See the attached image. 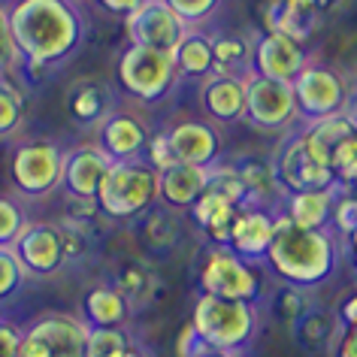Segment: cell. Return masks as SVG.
Here are the masks:
<instances>
[{
    "label": "cell",
    "mask_w": 357,
    "mask_h": 357,
    "mask_svg": "<svg viewBox=\"0 0 357 357\" xmlns=\"http://www.w3.org/2000/svg\"><path fill=\"white\" fill-rule=\"evenodd\" d=\"M10 24L24 67L43 73L82 46L85 15L76 0H15Z\"/></svg>",
    "instance_id": "1"
},
{
    "label": "cell",
    "mask_w": 357,
    "mask_h": 357,
    "mask_svg": "<svg viewBox=\"0 0 357 357\" xmlns=\"http://www.w3.org/2000/svg\"><path fill=\"white\" fill-rule=\"evenodd\" d=\"M339 261V243L333 230L297 227L288 215H275V239L266 255V264L288 284L312 288L330 279Z\"/></svg>",
    "instance_id": "2"
},
{
    "label": "cell",
    "mask_w": 357,
    "mask_h": 357,
    "mask_svg": "<svg viewBox=\"0 0 357 357\" xmlns=\"http://www.w3.org/2000/svg\"><path fill=\"white\" fill-rule=\"evenodd\" d=\"M160 200V173L149 160L112 164L97 194V209L106 218H137Z\"/></svg>",
    "instance_id": "3"
},
{
    "label": "cell",
    "mask_w": 357,
    "mask_h": 357,
    "mask_svg": "<svg viewBox=\"0 0 357 357\" xmlns=\"http://www.w3.org/2000/svg\"><path fill=\"white\" fill-rule=\"evenodd\" d=\"M191 324L206 345L221 348V351H239L243 345L252 342L257 330V312L255 303L200 294L194 300Z\"/></svg>",
    "instance_id": "4"
},
{
    "label": "cell",
    "mask_w": 357,
    "mask_h": 357,
    "mask_svg": "<svg viewBox=\"0 0 357 357\" xmlns=\"http://www.w3.org/2000/svg\"><path fill=\"white\" fill-rule=\"evenodd\" d=\"M115 73H119V85L124 88V94L139 103L164 100L178 82L173 55H164V52L146 46H133V43L119 55Z\"/></svg>",
    "instance_id": "5"
},
{
    "label": "cell",
    "mask_w": 357,
    "mask_h": 357,
    "mask_svg": "<svg viewBox=\"0 0 357 357\" xmlns=\"http://www.w3.org/2000/svg\"><path fill=\"white\" fill-rule=\"evenodd\" d=\"M200 294L255 303L261 294V279H257L252 261L239 257L234 248L212 245L200 266Z\"/></svg>",
    "instance_id": "6"
},
{
    "label": "cell",
    "mask_w": 357,
    "mask_h": 357,
    "mask_svg": "<svg viewBox=\"0 0 357 357\" xmlns=\"http://www.w3.org/2000/svg\"><path fill=\"white\" fill-rule=\"evenodd\" d=\"M245 119L261 130H288L300 119L291 82L245 73Z\"/></svg>",
    "instance_id": "7"
},
{
    "label": "cell",
    "mask_w": 357,
    "mask_h": 357,
    "mask_svg": "<svg viewBox=\"0 0 357 357\" xmlns=\"http://www.w3.org/2000/svg\"><path fill=\"white\" fill-rule=\"evenodd\" d=\"M124 31L133 46H146L164 55H173L178 43L185 40V33L191 31V24L178 15L167 0H146L139 10H133L124 19Z\"/></svg>",
    "instance_id": "8"
},
{
    "label": "cell",
    "mask_w": 357,
    "mask_h": 357,
    "mask_svg": "<svg viewBox=\"0 0 357 357\" xmlns=\"http://www.w3.org/2000/svg\"><path fill=\"white\" fill-rule=\"evenodd\" d=\"M64 151L55 142H24L13 155V185L24 197H46L61 188L64 176Z\"/></svg>",
    "instance_id": "9"
},
{
    "label": "cell",
    "mask_w": 357,
    "mask_h": 357,
    "mask_svg": "<svg viewBox=\"0 0 357 357\" xmlns=\"http://www.w3.org/2000/svg\"><path fill=\"white\" fill-rule=\"evenodd\" d=\"M291 85H294V97H297L300 119L306 124L339 115L348 103V88L342 76L324 64H306Z\"/></svg>",
    "instance_id": "10"
},
{
    "label": "cell",
    "mask_w": 357,
    "mask_h": 357,
    "mask_svg": "<svg viewBox=\"0 0 357 357\" xmlns=\"http://www.w3.org/2000/svg\"><path fill=\"white\" fill-rule=\"evenodd\" d=\"M115 160L106 155L100 146H79L64 158V176H61V188L67 197L79 203H97L103 178L109 176Z\"/></svg>",
    "instance_id": "11"
},
{
    "label": "cell",
    "mask_w": 357,
    "mask_h": 357,
    "mask_svg": "<svg viewBox=\"0 0 357 357\" xmlns=\"http://www.w3.org/2000/svg\"><path fill=\"white\" fill-rule=\"evenodd\" d=\"M306 64H309V55H306V49H303V43L284 37V33L266 31L255 40L252 73H257V76L279 79V82H294Z\"/></svg>",
    "instance_id": "12"
},
{
    "label": "cell",
    "mask_w": 357,
    "mask_h": 357,
    "mask_svg": "<svg viewBox=\"0 0 357 357\" xmlns=\"http://www.w3.org/2000/svg\"><path fill=\"white\" fill-rule=\"evenodd\" d=\"M13 248L28 275H55L67 264L64 230L55 225H24Z\"/></svg>",
    "instance_id": "13"
},
{
    "label": "cell",
    "mask_w": 357,
    "mask_h": 357,
    "mask_svg": "<svg viewBox=\"0 0 357 357\" xmlns=\"http://www.w3.org/2000/svg\"><path fill=\"white\" fill-rule=\"evenodd\" d=\"M97 128H100L97 130V146H100L115 164H124V160H146L149 130L137 115L109 112Z\"/></svg>",
    "instance_id": "14"
},
{
    "label": "cell",
    "mask_w": 357,
    "mask_h": 357,
    "mask_svg": "<svg viewBox=\"0 0 357 357\" xmlns=\"http://www.w3.org/2000/svg\"><path fill=\"white\" fill-rule=\"evenodd\" d=\"M273 167L288 194L303 191V188H336L333 169L324 164H315V160L306 155V149H303V142H300V133L284 142L279 158L273 160Z\"/></svg>",
    "instance_id": "15"
},
{
    "label": "cell",
    "mask_w": 357,
    "mask_h": 357,
    "mask_svg": "<svg viewBox=\"0 0 357 357\" xmlns=\"http://www.w3.org/2000/svg\"><path fill=\"white\" fill-rule=\"evenodd\" d=\"M273 239H275V212L261 206H245L236 212L227 248H234L245 261H266Z\"/></svg>",
    "instance_id": "16"
},
{
    "label": "cell",
    "mask_w": 357,
    "mask_h": 357,
    "mask_svg": "<svg viewBox=\"0 0 357 357\" xmlns=\"http://www.w3.org/2000/svg\"><path fill=\"white\" fill-rule=\"evenodd\" d=\"M169 142L178 158V164L194 167H215L221 158V137L209 121L185 119L169 128Z\"/></svg>",
    "instance_id": "17"
},
{
    "label": "cell",
    "mask_w": 357,
    "mask_h": 357,
    "mask_svg": "<svg viewBox=\"0 0 357 357\" xmlns=\"http://www.w3.org/2000/svg\"><path fill=\"white\" fill-rule=\"evenodd\" d=\"M49 345L52 357H85V342H88V324L64 312H49V315L37 318L24 330Z\"/></svg>",
    "instance_id": "18"
},
{
    "label": "cell",
    "mask_w": 357,
    "mask_h": 357,
    "mask_svg": "<svg viewBox=\"0 0 357 357\" xmlns=\"http://www.w3.org/2000/svg\"><path fill=\"white\" fill-rule=\"evenodd\" d=\"M203 112L218 124H234L245 119V76H218L212 73L200 82Z\"/></svg>",
    "instance_id": "19"
},
{
    "label": "cell",
    "mask_w": 357,
    "mask_h": 357,
    "mask_svg": "<svg viewBox=\"0 0 357 357\" xmlns=\"http://www.w3.org/2000/svg\"><path fill=\"white\" fill-rule=\"evenodd\" d=\"M209 178L212 167L176 164L160 173V200L169 209H194V203L209 191Z\"/></svg>",
    "instance_id": "20"
},
{
    "label": "cell",
    "mask_w": 357,
    "mask_h": 357,
    "mask_svg": "<svg viewBox=\"0 0 357 357\" xmlns=\"http://www.w3.org/2000/svg\"><path fill=\"white\" fill-rule=\"evenodd\" d=\"M339 188H303V191H291L284 197L282 215H288L297 227H309V230H327L330 218H333V206L339 197Z\"/></svg>",
    "instance_id": "21"
},
{
    "label": "cell",
    "mask_w": 357,
    "mask_h": 357,
    "mask_svg": "<svg viewBox=\"0 0 357 357\" xmlns=\"http://www.w3.org/2000/svg\"><path fill=\"white\" fill-rule=\"evenodd\" d=\"M266 28L297 43H306L321 28V10H315L306 0H275L266 10Z\"/></svg>",
    "instance_id": "22"
},
{
    "label": "cell",
    "mask_w": 357,
    "mask_h": 357,
    "mask_svg": "<svg viewBox=\"0 0 357 357\" xmlns=\"http://www.w3.org/2000/svg\"><path fill=\"white\" fill-rule=\"evenodd\" d=\"M173 64L178 79H209L215 73V52H212V37L203 33L200 28H191L185 33V40L178 43V49L173 52Z\"/></svg>",
    "instance_id": "23"
},
{
    "label": "cell",
    "mask_w": 357,
    "mask_h": 357,
    "mask_svg": "<svg viewBox=\"0 0 357 357\" xmlns=\"http://www.w3.org/2000/svg\"><path fill=\"white\" fill-rule=\"evenodd\" d=\"M236 212L239 209L230 200H225L215 191H206L197 203H194L191 215L197 221V227L212 239V245H227L230 227H234V221H236Z\"/></svg>",
    "instance_id": "24"
},
{
    "label": "cell",
    "mask_w": 357,
    "mask_h": 357,
    "mask_svg": "<svg viewBox=\"0 0 357 357\" xmlns=\"http://www.w3.org/2000/svg\"><path fill=\"white\" fill-rule=\"evenodd\" d=\"M239 173L245 178V188H248V197H252V206H261V209H270V203L279 197L282 206H284V185L279 182V173H275L273 160H243L236 164ZM273 212V209H270Z\"/></svg>",
    "instance_id": "25"
},
{
    "label": "cell",
    "mask_w": 357,
    "mask_h": 357,
    "mask_svg": "<svg viewBox=\"0 0 357 357\" xmlns=\"http://www.w3.org/2000/svg\"><path fill=\"white\" fill-rule=\"evenodd\" d=\"M128 300L115 284H97L85 297V324L88 327H121L128 318Z\"/></svg>",
    "instance_id": "26"
},
{
    "label": "cell",
    "mask_w": 357,
    "mask_h": 357,
    "mask_svg": "<svg viewBox=\"0 0 357 357\" xmlns=\"http://www.w3.org/2000/svg\"><path fill=\"white\" fill-rule=\"evenodd\" d=\"M212 52H215V73L218 76H245L252 70L255 43L236 33H221L212 37Z\"/></svg>",
    "instance_id": "27"
},
{
    "label": "cell",
    "mask_w": 357,
    "mask_h": 357,
    "mask_svg": "<svg viewBox=\"0 0 357 357\" xmlns=\"http://www.w3.org/2000/svg\"><path fill=\"white\" fill-rule=\"evenodd\" d=\"M70 115L79 124H100L106 115V91L97 85H79L70 94Z\"/></svg>",
    "instance_id": "28"
},
{
    "label": "cell",
    "mask_w": 357,
    "mask_h": 357,
    "mask_svg": "<svg viewBox=\"0 0 357 357\" xmlns=\"http://www.w3.org/2000/svg\"><path fill=\"white\" fill-rule=\"evenodd\" d=\"M115 288L121 291V297L128 300L130 309H137L151 297L155 279H151V273L142 264H124L119 275H115Z\"/></svg>",
    "instance_id": "29"
},
{
    "label": "cell",
    "mask_w": 357,
    "mask_h": 357,
    "mask_svg": "<svg viewBox=\"0 0 357 357\" xmlns=\"http://www.w3.org/2000/svg\"><path fill=\"white\" fill-rule=\"evenodd\" d=\"M130 348L133 345L124 327H88L85 357H124Z\"/></svg>",
    "instance_id": "30"
},
{
    "label": "cell",
    "mask_w": 357,
    "mask_h": 357,
    "mask_svg": "<svg viewBox=\"0 0 357 357\" xmlns=\"http://www.w3.org/2000/svg\"><path fill=\"white\" fill-rule=\"evenodd\" d=\"M209 191L221 194L225 200H230L236 209L252 206V197H248L245 178L239 173V167H212V178H209Z\"/></svg>",
    "instance_id": "31"
},
{
    "label": "cell",
    "mask_w": 357,
    "mask_h": 357,
    "mask_svg": "<svg viewBox=\"0 0 357 357\" xmlns=\"http://www.w3.org/2000/svg\"><path fill=\"white\" fill-rule=\"evenodd\" d=\"M306 133H309L312 139H318L324 149L333 151L336 142H342L345 137H351V133H357V121L351 119V115L339 112V115H330V119L309 121V124H306Z\"/></svg>",
    "instance_id": "32"
},
{
    "label": "cell",
    "mask_w": 357,
    "mask_h": 357,
    "mask_svg": "<svg viewBox=\"0 0 357 357\" xmlns=\"http://www.w3.org/2000/svg\"><path fill=\"white\" fill-rule=\"evenodd\" d=\"M273 312H275V318L288 321V324L294 327L300 318H306L312 312V297L306 294V288H300V284H288V288L275 291Z\"/></svg>",
    "instance_id": "33"
},
{
    "label": "cell",
    "mask_w": 357,
    "mask_h": 357,
    "mask_svg": "<svg viewBox=\"0 0 357 357\" xmlns=\"http://www.w3.org/2000/svg\"><path fill=\"white\" fill-rule=\"evenodd\" d=\"M330 169L336 176V185H342V188H351L357 182V133L333 146V151H330Z\"/></svg>",
    "instance_id": "34"
},
{
    "label": "cell",
    "mask_w": 357,
    "mask_h": 357,
    "mask_svg": "<svg viewBox=\"0 0 357 357\" xmlns=\"http://www.w3.org/2000/svg\"><path fill=\"white\" fill-rule=\"evenodd\" d=\"M24 115V97L15 85L0 79V137H13L22 128Z\"/></svg>",
    "instance_id": "35"
},
{
    "label": "cell",
    "mask_w": 357,
    "mask_h": 357,
    "mask_svg": "<svg viewBox=\"0 0 357 357\" xmlns=\"http://www.w3.org/2000/svg\"><path fill=\"white\" fill-rule=\"evenodd\" d=\"M24 275H28V270H24L22 257L15 255V248L0 245V303L15 297V294L22 291Z\"/></svg>",
    "instance_id": "36"
},
{
    "label": "cell",
    "mask_w": 357,
    "mask_h": 357,
    "mask_svg": "<svg viewBox=\"0 0 357 357\" xmlns=\"http://www.w3.org/2000/svg\"><path fill=\"white\" fill-rule=\"evenodd\" d=\"M19 67H24V61H22V52L15 46V37H13L10 10L0 3V79L15 73Z\"/></svg>",
    "instance_id": "37"
},
{
    "label": "cell",
    "mask_w": 357,
    "mask_h": 357,
    "mask_svg": "<svg viewBox=\"0 0 357 357\" xmlns=\"http://www.w3.org/2000/svg\"><path fill=\"white\" fill-rule=\"evenodd\" d=\"M330 230L336 236H351L357 230V197L351 191H339L336 197V206H333V218H330Z\"/></svg>",
    "instance_id": "38"
},
{
    "label": "cell",
    "mask_w": 357,
    "mask_h": 357,
    "mask_svg": "<svg viewBox=\"0 0 357 357\" xmlns=\"http://www.w3.org/2000/svg\"><path fill=\"white\" fill-rule=\"evenodd\" d=\"M24 212L15 200L0 197V245H15V239L24 230Z\"/></svg>",
    "instance_id": "39"
},
{
    "label": "cell",
    "mask_w": 357,
    "mask_h": 357,
    "mask_svg": "<svg viewBox=\"0 0 357 357\" xmlns=\"http://www.w3.org/2000/svg\"><path fill=\"white\" fill-rule=\"evenodd\" d=\"M146 160L158 169V173H164V169L178 164V158L173 151V142H169V130H158V133H151V137H149Z\"/></svg>",
    "instance_id": "40"
},
{
    "label": "cell",
    "mask_w": 357,
    "mask_h": 357,
    "mask_svg": "<svg viewBox=\"0 0 357 357\" xmlns=\"http://www.w3.org/2000/svg\"><path fill=\"white\" fill-rule=\"evenodd\" d=\"M167 3L173 6V10L191 24V28H197L200 22H206L209 15L218 10L221 0H167Z\"/></svg>",
    "instance_id": "41"
},
{
    "label": "cell",
    "mask_w": 357,
    "mask_h": 357,
    "mask_svg": "<svg viewBox=\"0 0 357 357\" xmlns=\"http://www.w3.org/2000/svg\"><path fill=\"white\" fill-rule=\"evenodd\" d=\"M146 236L158 248L176 243V218L167 215V212H155V215H149V221H146Z\"/></svg>",
    "instance_id": "42"
},
{
    "label": "cell",
    "mask_w": 357,
    "mask_h": 357,
    "mask_svg": "<svg viewBox=\"0 0 357 357\" xmlns=\"http://www.w3.org/2000/svg\"><path fill=\"white\" fill-rule=\"evenodd\" d=\"M22 336H24V330L0 318V357H19Z\"/></svg>",
    "instance_id": "43"
},
{
    "label": "cell",
    "mask_w": 357,
    "mask_h": 357,
    "mask_svg": "<svg viewBox=\"0 0 357 357\" xmlns=\"http://www.w3.org/2000/svg\"><path fill=\"white\" fill-rule=\"evenodd\" d=\"M203 345H206V342H203V339L197 336V330H194V324H188V327L182 330V333H178L176 354H178V357H194V354H197Z\"/></svg>",
    "instance_id": "44"
},
{
    "label": "cell",
    "mask_w": 357,
    "mask_h": 357,
    "mask_svg": "<svg viewBox=\"0 0 357 357\" xmlns=\"http://www.w3.org/2000/svg\"><path fill=\"white\" fill-rule=\"evenodd\" d=\"M19 357H52V351L43 339H37L33 333H24L19 345Z\"/></svg>",
    "instance_id": "45"
},
{
    "label": "cell",
    "mask_w": 357,
    "mask_h": 357,
    "mask_svg": "<svg viewBox=\"0 0 357 357\" xmlns=\"http://www.w3.org/2000/svg\"><path fill=\"white\" fill-rule=\"evenodd\" d=\"M97 3H100L106 13H112V15H124V19H128V15H130L133 10H139V6L146 3V0H97Z\"/></svg>",
    "instance_id": "46"
},
{
    "label": "cell",
    "mask_w": 357,
    "mask_h": 357,
    "mask_svg": "<svg viewBox=\"0 0 357 357\" xmlns=\"http://www.w3.org/2000/svg\"><path fill=\"white\" fill-rule=\"evenodd\" d=\"M336 357H357V330H345L336 342Z\"/></svg>",
    "instance_id": "47"
},
{
    "label": "cell",
    "mask_w": 357,
    "mask_h": 357,
    "mask_svg": "<svg viewBox=\"0 0 357 357\" xmlns=\"http://www.w3.org/2000/svg\"><path fill=\"white\" fill-rule=\"evenodd\" d=\"M339 318H342L345 327H354L357 324V294H351V297L342 303V312H339Z\"/></svg>",
    "instance_id": "48"
},
{
    "label": "cell",
    "mask_w": 357,
    "mask_h": 357,
    "mask_svg": "<svg viewBox=\"0 0 357 357\" xmlns=\"http://www.w3.org/2000/svg\"><path fill=\"white\" fill-rule=\"evenodd\" d=\"M194 357H236V351H221V348H212V345H203Z\"/></svg>",
    "instance_id": "49"
},
{
    "label": "cell",
    "mask_w": 357,
    "mask_h": 357,
    "mask_svg": "<svg viewBox=\"0 0 357 357\" xmlns=\"http://www.w3.org/2000/svg\"><path fill=\"white\" fill-rule=\"evenodd\" d=\"M306 3H312V6H315V10H321V13H327V10H333L339 0H306Z\"/></svg>",
    "instance_id": "50"
},
{
    "label": "cell",
    "mask_w": 357,
    "mask_h": 357,
    "mask_svg": "<svg viewBox=\"0 0 357 357\" xmlns=\"http://www.w3.org/2000/svg\"><path fill=\"white\" fill-rule=\"evenodd\" d=\"M348 248H351V264H354V270H357V230L348 236Z\"/></svg>",
    "instance_id": "51"
},
{
    "label": "cell",
    "mask_w": 357,
    "mask_h": 357,
    "mask_svg": "<svg viewBox=\"0 0 357 357\" xmlns=\"http://www.w3.org/2000/svg\"><path fill=\"white\" fill-rule=\"evenodd\" d=\"M124 357H142V354L137 351V348H130V351H128V354H124Z\"/></svg>",
    "instance_id": "52"
},
{
    "label": "cell",
    "mask_w": 357,
    "mask_h": 357,
    "mask_svg": "<svg viewBox=\"0 0 357 357\" xmlns=\"http://www.w3.org/2000/svg\"><path fill=\"white\" fill-rule=\"evenodd\" d=\"M348 191H351V194H354V197H357V182H354V185H351V188H348Z\"/></svg>",
    "instance_id": "53"
},
{
    "label": "cell",
    "mask_w": 357,
    "mask_h": 357,
    "mask_svg": "<svg viewBox=\"0 0 357 357\" xmlns=\"http://www.w3.org/2000/svg\"><path fill=\"white\" fill-rule=\"evenodd\" d=\"M345 330H357V324H354V327H345Z\"/></svg>",
    "instance_id": "54"
}]
</instances>
